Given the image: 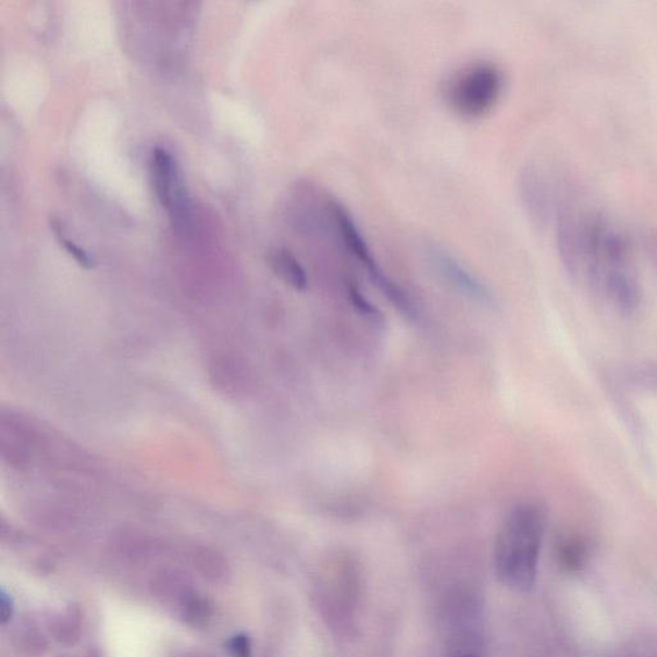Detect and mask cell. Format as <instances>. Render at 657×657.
<instances>
[{
    "instance_id": "cell-1",
    "label": "cell",
    "mask_w": 657,
    "mask_h": 657,
    "mask_svg": "<svg viewBox=\"0 0 657 657\" xmlns=\"http://www.w3.org/2000/svg\"><path fill=\"white\" fill-rule=\"evenodd\" d=\"M557 246L571 274L618 310L631 312L640 302L630 239L616 221L595 209L561 212Z\"/></svg>"
},
{
    "instance_id": "cell-2",
    "label": "cell",
    "mask_w": 657,
    "mask_h": 657,
    "mask_svg": "<svg viewBox=\"0 0 657 657\" xmlns=\"http://www.w3.org/2000/svg\"><path fill=\"white\" fill-rule=\"evenodd\" d=\"M546 523L544 507L533 503L518 505L505 519L497 537L496 569L507 587L520 592L534 587Z\"/></svg>"
},
{
    "instance_id": "cell-3",
    "label": "cell",
    "mask_w": 657,
    "mask_h": 657,
    "mask_svg": "<svg viewBox=\"0 0 657 657\" xmlns=\"http://www.w3.org/2000/svg\"><path fill=\"white\" fill-rule=\"evenodd\" d=\"M504 87V73L497 64L487 61L474 62L449 78L446 99L459 116L481 119L495 109Z\"/></svg>"
},
{
    "instance_id": "cell-4",
    "label": "cell",
    "mask_w": 657,
    "mask_h": 657,
    "mask_svg": "<svg viewBox=\"0 0 657 657\" xmlns=\"http://www.w3.org/2000/svg\"><path fill=\"white\" fill-rule=\"evenodd\" d=\"M328 215L337 225L338 233L343 245L346 246L349 253H351L357 261L361 263L363 269L368 271V274L377 289H380L389 301L397 307L399 311H402L407 317H416V309L407 297L406 293L399 285L392 281V278L383 273V270L375 260L373 253H371L368 246L367 239L362 237L360 228L357 227L351 213H349L345 206L331 199L327 203Z\"/></svg>"
},
{
    "instance_id": "cell-5",
    "label": "cell",
    "mask_w": 657,
    "mask_h": 657,
    "mask_svg": "<svg viewBox=\"0 0 657 657\" xmlns=\"http://www.w3.org/2000/svg\"><path fill=\"white\" fill-rule=\"evenodd\" d=\"M151 175L157 198L166 209L174 224L183 223L187 215L188 197L176 163L166 149L157 147L151 157Z\"/></svg>"
},
{
    "instance_id": "cell-6",
    "label": "cell",
    "mask_w": 657,
    "mask_h": 657,
    "mask_svg": "<svg viewBox=\"0 0 657 657\" xmlns=\"http://www.w3.org/2000/svg\"><path fill=\"white\" fill-rule=\"evenodd\" d=\"M427 256L435 270L456 290L480 303H491L492 296L485 285L456 261L455 257L438 246H427Z\"/></svg>"
},
{
    "instance_id": "cell-7",
    "label": "cell",
    "mask_w": 657,
    "mask_h": 657,
    "mask_svg": "<svg viewBox=\"0 0 657 657\" xmlns=\"http://www.w3.org/2000/svg\"><path fill=\"white\" fill-rule=\"evenodd\" d=\"M271 268L275 271V274L282 278L285 283L290 285L298 292H303L309 285V278H307L306 271L293 255L289 249L281 248L276 249L273 255L270 256Z\"/></svg>"
},
{
    "instance_id": "cell-8",
    "label": "cell",
    "mask_w": 657,
    "mask_h": 657,
    "mask_svg": "<svg viewBox=\"0 0 657 657\" xmlns=\"http://www.w3.org/2000/svg\"><path fill=\"white\" fill-rule=\"evenodd\" d=\"M559 556L563 567L571 571H578L587 561V547L580 541L567 540L559 547Z\"/></svg>"
},
{
    "instance_id": "cell-9",
    "label": "cell",
    "mask_w": 657,
    "mask_h": 657,
    "mask_svg": "<svg viewBox=\"0 0 657 657\" xmlns=\"http://www.w3.org/2000/svg\"><path fill=\"white\" fill-rule=\"evenodd\" d=\"M211 616V605L207 599L198 597L193 598L187 604V611H185V617H187L188 623L191 625H202L207 623V619Z\"/></svg>"
},
{
    "instance_id": "cell-10",
    "label": "cell",
    "mask_w": 657,
    "mask_h": 657,
    "mask_svg": "<svg viewBox=\"0 0 657 657\" xmlns=\"http://www.w3.org/2000/svg\"><path fill=\"white\" fill-rule=\"evenodd\" d=\"M349 298H351L352 305L359 310L362 315H365L368 319L374 320L375 323H382L381 312L375 309L373 305H371L365 297L362 296L361 290L357 287L356 284L351 283L348 285Z\"/></svg>"
},
{
    "instance_id": "cell-11",
    "label": "cell",
    "mask_w": 657,
    "mask_h": 657,
    "mask_svg": "<svg viewBox=\"0 0 657 657\" xmlns=\"http://www.w3.org/2000/svg\"><path fill=\"white\" fill-rule=\"evenodd\" d=\"M227 648L235 657H251L252 656V644L251 639L247 634L240 633L234 635L227 641Z\"/></svg>"
},
{
    "instance_id": "cell-12",
    "label": "cell",
    "mask_w": 657,
    "mask_h": 657,
    "mask_svg": "<svg viewBox=\"0 0 657 657\" xmlns=\"http://www.w3.org/2000/svg\"><path fill=\"white\" fill-rule=\"evenodd\" d=\"M61 243L63 245V248L66 249V251L74 257V259L80 263L82 266L90 269L91 266H95V262H92L91 257L84 251L83 248L78 247L77 245H75L74 241L67 240V239H61Z\"/></svg>"
},
{
    "instance_id": "cell-13",
    "label": "cell",
    "mask_w": 657,
    "mask_h": 657,
    "mask_svg": "<svg viewBox=\"0 0 657 657\" xmlns=\"http://www.w3.org/2000/svg\"><path fill=\"white\" fill-rule=\"evenodd\" d=\"M14 611V604L12 597L7 594L5 591H2V595H0V618H2V623L7 624L12 619Z\"/></svg>"
}]
</instances>
